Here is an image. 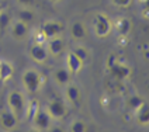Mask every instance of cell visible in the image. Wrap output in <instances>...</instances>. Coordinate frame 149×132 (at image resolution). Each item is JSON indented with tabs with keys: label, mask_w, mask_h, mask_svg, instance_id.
Masks as SVG:
<instances>
[{
	"label": "cell",
	"mask_w": 149,
	"mask_h": 132,
	"mask_svg": "<svg viewBox=\"0 0 149 132\" xmlns=\"http://www.w3.org/2000/svg\"><path fill=\"white\" fill-rule=\"evenodd\" d=\"M21 80H23V86H24L25 91L27 93H31V94L40 91L41 86L44 84V77L35 69H27L24 73H23Z\"/></svg>",
	"instance_id": "1"
},
{
	"label": "cell",
	"mask_w": 149,
	"mask_h": 132,
	"mask_svg": "<svg viewBox=\"0 0 149 132\" xmlns=\"http://www.w3.org/2000/svg\"><path fill=\"white\" fill-rule=\"evenodd\" d=\"M7 104H8V107H10V111L17 118H21V117L24 115L27 103H25V99L21 91H18V90L10 91L7 96Z\"/></svg>",
	"instance_id": "2"
},
{
	"label": "cell",
	"mask_w": 149,
	"mask_h": 132,
	"mask_svg": "<svg viewBox=\"0 0 149 132\" xmlns=\"http://www.w3.org/2000/svg\"><path fill=\"white\" fill-rule=\"evenodd\" d=\"M94 34L99 38H106L110 35L111 28H113V21L110 20V17L104 13H97L94 16Z\"/></svg>",
	"instance_id": "3"
},
{
	"label": "cell",
	"mask_w": 149,
	"mask_h": 132,
	"mask_svg": "<svg viewBox=\"0 0 149 132\" xmlns=\"http://www.w3.org/2000/svg\"><path fill=\"white\" fill-rule=\"evenodd\" d=\"M40 30L45 35V38L49 40V38H54V37H59L61 34L63 33L65 27L58 20H48V21H44L42 23Z\"/></svg>",
	"instance_id": "4"
},
{
	"label": "cell",
	"mask_w": 149,
	"mask_h": 132,
	"mask_svg": "<svg viewBox=\"0 0 149 132\" xmlns=\"http://www.w3.org/2000/svg\"><path fill=\"white\" fill-rule=\"evenodd\" d=\"M47 113L49 114L52 119H61L66 114V104L62 99H54L48 103Z\"/></svg>",
	"instance_id": "5"
},
{
	"label": "cell",
	"mask_w": 149,
	"mask_h": 132,
	"mask_svg": "<svg viewBox=\"0 0 149 132\" xmlns=\"http://www.w3.org/2000/svg\"><path fill=\"white\" fill-rule=\"evenodd\" d=\"M28 34H30L28 24H25L23 21L16 20L14 23L10 24V35H11L13 40H16V41H24L25 38L28 37Z\"/></svg>",
	"instance_id": "6"
},
{
	"label": "cell",
	"mask_w": 149,
	"mask_h": 132,
	"mask_svg": "<svg viewBox=\"0 0 149 132\" xmlns=\"http://www.w3.org/2000/svg\"><path fill=\"white\" fill-rule=\"evenodd\" d=\"M51 122H52V118H51L49 114L47 113V110L40 108L38 113H37L35 117H34V119H33L31 124H33L34 128L38 129V131H47V129H49Z\"/></svg>",
	"instance_id": "7"
},
{
	"label": "cell",
	"mask_w": 149,
	"mask_h": 132,
	"mask_svg": "<svg viewBox=\"0 0 149 132\" xmlns=\"http://www.w3.org/2000/svg\"><path fill=\"white\" fill-rule=\"evenodd\" d=\"M48 49L45 45H40V44H33L30 48V58L37 63H45L48 60Z\"/></svg>",
	"instance_id": "8"
},
{
	"label": "cell",
	"mask_w": 149,
	"mask_h": 132,
	"mask_svg": "<svg viewBox=\"0 0 149 132\" xmlns=\"http://www.w3.org/2000/svg\"><path fill=\"white\" fill-rule=\"evenodd\" d=\"M17 122H18V118L10 110H3L0 113V125H1L3 129L13 131L17 128Z\"/></svg>",
	"instance_id": "9"
},
{
	"label": "cell",
	"mask_w": 149,
	"mask_h": 132,
	"mask_svg": "<svg viewBox=\"0 0 149 132\" xmlns=\"http://www.w3.org/2000/svg\"><path fill=\"white\" fill-rule=\"evenodd\" d=\"M45 47H47V49H48V53L54 55V56H58V55H61V53L63 52V49H65V41H63V38H62L61 35H59V37H54V38L47 40Z\"/></svg>",
	"instance_id": "10"
},
{
	"label": "cell",
	"mask_w": 149,
	"mask_h": 132,
	"mask_svg": "<svg viewBox=\"0 0 149 132\" xmlns=\"http://www.w3.org/2000/svg\"><path fill=\"white\" fill-rule=\"evenodd\" d=\"M108 70H110L111 77L116 79V80H125L131 76V67L125 63H121V62H117L116 65Z\"/></svg>",
	"instance_id": "11"
},
{
	"label": "cell",
	"mask_w": 149,
	"mask_h": 132,
	"mask_svg": "<svg viewBox=\"0 0 149 132\" xmlns=\"http://www.w3.org/2000/svg\"><path fill=\"white\" fill-rule=\"evenodd\" d=\"M69 34H70L72 40H74V41H83L87 35V30H86L84 23L83 21H73L70 24V28H69Z\"/></svg>",
	"instance_id": "12"
},
{
	"label": "cell",
	"mask_w": 149,
	"mask_h": 132,
	"mask_svg": "<svg viewBox=\"0 0 149 132\" xmlns=\"http://www.w3.org/2000/svg\"><path fill=\"white\" fill-rule=\"evenodd\" d=\"M65 63H66V69L69 70L70 74H77L83 69V65H84L82 60L77 58L74 53H72V52H68Z\"/></svg>",
	"instance_id": "13"
},
{
	"label": "cell",
	"mask_w": 149,
	"mask_h": 132,
	"mask_svg": "<svg viewBox=\"0 0 149 132\" xmlns=\"http://www.w3.org/2000/svg\"><path fill=\"white\" fill-rule=\"evenodd\" d=\"M114 27H116L117 33L120 37H128L130 33H131V28H132V24H131V20L127 18V17H118L116 21H114Z\"/></svg>",
	"instance_id": "14"
},
{
	"label": "cell",
	"mask_w": 149,
	"mask_h": 132,
	"mask_svg": "<svg viewBox=\"0 0 149 132\" xmlns=\"http://www.w3.org/2000/svg\"><path fill=\"white\" fill-rule=\"evenodd\" d=\"M66 99L69 100V103H72L74 107H80V101H82V93H80V89L74 84H66Z\"/></svg>",
	"instance_id": "15"
},
{
	"label": "cell",
	"mask_w": 149,
	"mask_h": 132,
	"mask_svg": "<svg viewBox=\"0 0 149 132\" xmlns=\"http://www.w3.org/2000/svg\"><path fill=\"white\" fill-rule=\"evenodd\" d=\"M52 76H54L55 83L59 84V86H66V84H69V83H70V77H72V74L69 73V70H68L66 67L56 69Z\"/></svg>",
	"instance_id": "16"
},
{
	"label": "cell",
	"mask_w": 149,
	"mask_h": 132,
	"mask_svg": "<svg viewBox=\"0 0 149 132\" xmlns=\"http://www.w3.org/2000/svg\"><path fill=\"white\" fill-rule=\"evenodd\" d=\"M13 74H14L13 65L8 63L7 60H0V82H8L13 77Z\"/></svg>",
	"instance_id": "17"
},
{
	"label": "cell",
	"mask_w": 149,
	"mask_h": 132,
	"mask_svg": "<svg viewBox=\"0 0 149 132\" xmlns=\"http://www.w3.org/2000/svg\"><path fill=\"white\" fill-rule=\"evenodd\" d=\"M16 18L18 21H23L25 24H30V23H33L34 20H35V14H34L33 10H30V8H20L18 11H17L16 14Z\"/></svg>",
	"instance_id": "18"
},
{
	"label": "cell",
	"mask_w": 149,
	"mask_h": 132,
	"mask_svg": "<svg viewBox=\"0 0 149 132\" xmlns=\"http://www.w3.org/2000/svg\"><path fill=\"white\" fill-rule=\"evenodd\" d=\"M40 108L41 107H40L38 100H31V101L28 103V106H25V119H27L28 122H33L34 117L38 113Z\"/></svg>",
	"instance_id": "19"
},
{
	"label": "cell",
	"mask_w": 149,
	"mask_h": 132,
	"mask_svg": "<svg viewBox=\"0 0 149 132\" xmlns=\"http://www.w3.org/2000/svg\"><path fill=\"white\" fill-rule=\"evenodd\" d=\"M136 121L139 125H148L149 124V108H148V104H142L141 107L138 108L136 111Z\"/></svg>",
	"instance_id": "20"
},
{
	"label": "cell",
	"mask_w": 149,
	"mask_h": 132,
	"mask_svg": "<svg viewBox=\"0 0 149 132\" xmlns=\"http://www.w3.org/2000/svg\"><path fill=\"white\" fill-rule=\"evenodd\" d=\"M142 104H143V100L138 94H132V96H130V99L127 100V106H128V108H131L132 111H136Z\"/></svg>",
	"instance_id": "21"
},
{
	"label": "cell",
	"mask_w": 149,
	"mask_h": 132,
	"mask_svg": "<svg viewBox=\"0 0 149 132\" xmlns=\"http://www.w3.org/2000/svg\"><path fill=\"white\" fill-rule=\"evenodd\" d=\"M70 52H72V53H74L77 58L82 60L83 63H86V62H87V59H89V51L86 49L84 47H82V45H77V47L72 48V49H70Z\"/></svg>",
	"instance_id": "22"
},
{
	"label": "cell",
	"mask_w": 149,
	"mask_h": 132,
	"mask_svg": "<svg viewBox=\"0 0 149 132\" xmlns=\"http://www.w3.org/2000/svg\"><path fill=\"white\" fill-rule=\"evenodd\" d=\"M10 24H11V16L8 14L7 11L3 10V11L0 13V30L4 31L6 28L10 27Z\"/></svg>",
	"instance_id": "23"
},
{
	"label": "cell",
	"mask_w": 149,
	"mask_h": 132,
	"mask_svg": "<svg viewBox=\"0 0 149 132\" xmlns=\"http://www.w3.org/2000/svg\"><path fill=\"white\" fill-rule=\"evenodd\" d=\"M70 132H86V124L83 121L76 119L70 124Z\"/></svg>",
	"instance_id": "24"
},
{
	"label": "cell",
	"mask_w": 149,
	"mask_h": 132,
	"mask_svg": "<svg viewBox=\"0 0 149 132\" xmlns=\"http://www.w3.org/2000/svg\"><path fill=\"white\" fill-rule=\"evenodd\" d=\"M110 1L118 8H127L132 4V0H110Z\"/></svg>",
	"instance_id": "25"
},
{
	"label": "cell",
	"mask_w": 149,
	"mask_h": 132,
	"mask_svg": "<svg viewBox=\"0 0 149 132\" xmlns=\"http://www.w3.org/2000/svg\"><path fill=\"white\" fill-rule=\"evenodd\" d=\"M34 44H40V45H45V42H47V38H45V35L42 34V31L38 28V31L35 33L34 35Z\"/></svg>",
	"instance_id": "26"
},
{
	"label": "cell",
	"mask_w": 149,
	"mask_h": 132,
	"mask_svg": "<svg viewBox=\"0 0 149 132\" xmlns=\"http://www.w3.org/2000/svg\"><path fill=\"white\" fill-rule=\"evenodd\" d=\"M117 62H118V59H117L116 53H110V55H108V58H107V60H106V66H107V69H111Z\"/></svg>",
	"instance_id": "27"
},
{
	"label": "cell",
	"mask_w": 149,
	"mask_h": 132,
	"mask_svg": "<svg viewBox=\"0 0 149 132\" xmlns=\"http://www.w3.org/2000/svg\"><path fill=\"white\" fill-rule=\"evenodd\" d=\"M16 1L24 8H30L35 4V0H16Z\"/></svg>",
	"instance_id": "28"
},
{
	"label": "cell",
	"mask_w": 149,
	"mask_h": 132,
	"mask_svg": "<svg viewBox=\"0 0 149 132\" xmlns=\"http://www.w3.org/2000/svg\"><path fill=\"white\" fill-rule=\"evenodd\" d=\"M49 132H65L62 126H49Z\"/></svg>",
	"instance_id": "29"
},
{
	"label": "cell",
	"mask_w": 149,
	"mask_h": 132,
	"mask_svg": "<svg viewBox=\"0 0 149 132\" xmlns=\"http://www.w3.org/2000/svg\"><path fill=\"white\" fill-rule=\"evenodd\" d=\"M3 10H4V6H3V4H1V3H0V13H1V11H3Z\"/></svg>",
	"instance_id": "30"
},
{
	"label": "cell",
	"mask_w": 149,
	"mask_h": 132,
	"mask_svg": "<svg viewBox=\"0 0 149 132\" xmlns=\"http://www.w3.org/2000/svg\"><path fill=\"white\" fill-rule=\"evenodd\" d=\"M27 132H38V129H35V128H34V129H30V131H27Z\"/></svg>",
	"instance_id": "31"
},
{
	"label": "cell",
	"mask_w": 149,
	"mask_h": 132,
	"mask_svg": "<svg viewBox=\"0 0 149 132\" xmlns=\"http://www.w3.org/2000/svg\"><path fill=\"white\" fill-rule=\"evenodd\" d=\"M51 1H52V3H59L61 0H51Z\"/></svg>",
	"instance_id": "32"
},
{
	"label": "cell",
	"mask_w": 149,
	"mask_h": 132,
	"mask_svg": "<svg viewBox=\"0 0 149 132\" xmlns=\"http://www.w3.org/2000/svg\"><path fill=\"white\" fill-rule=\"evenodd\" d=\"M141 1H142V3H143V1H148V0H141Z\"/></svg>",
	"instance_id": "33"
}]
</instances>
